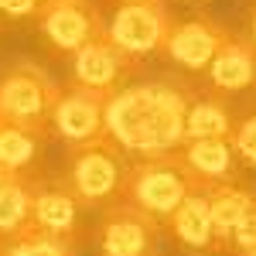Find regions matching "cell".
Segmentation results:
<instances>
[{"label": "cell", "mask_w": 256, "mask_h": 256, "mask_svg": "<svg viewBox=\"0 0 256 256\" xmlns=\"http://www.w3.org/2000/svg\"><path fill=\"white\" fill-rule=\"evenodd\" d=\"M34 20H38V31L44 34V41L62 55H76L86 41H92L102 31V10H99L96 0L38 4Z\"/></svg>", "instance_id": "7"}, {"label": "cell", "mask_w": 256, "mask_h": 256, "mask_svg": "<svg viewBox=\"0 0 256 256\" xmlns=\"http://www.w3.org/2000/svg\"><path fill=\"white\" fill-rule=\"evenodd\" d=\"M38 4H52V0H38Z\"/></svg>", "instance_id": "27"}, {"label": "cell", "mask_w": 256, "mask_h": 256, "mask_svg": "<svg viewBox=\"0 0 256 256\" xmlns=\"http://www.w3.org/2000/svg\"><path fill=\"white\" fill-rule=\"evenodd\" d=\"M171 24H174V14L168 10L164 0H144V4L123 0L102 24V31L120 52H126L130 58H144V55L164 52Z\"/></svg>", "instance_id": "5"}, {"label": "cell", "mask_w": 256, "mask_h": 256, "mask_svg": "<svg viewBox=\"0 0 256 256\" xmlns=\"http://www.w3.org/2000/svg\"><path fill=\"white\" fill-rule=\"evenodd\" d=\"M168 229L174 242L192 256H216V236H212V218H208V184H195L184 202L168 216Z\"/></svg>", "instance_id": "12"}, {"label": "cell", "mask_w": 256, "mask_h": 256, "mask_svg": "<svg viewBox=\"0 0 256 256\" xmlns=\"http://www.w3.org/2000/svg\"><path fill=\"white\" fill-rule=\"evenodd\" d=\"M232 113L218 92H198L188 96L184 106V140H212L232 134Z\"/></svg>", "instance_id": "15"}, {"label": "cell", "mask_w": 256, "mask_h": 256, "mask_svg": "<svg viewBox=\"0 0 256 256\" xmlns=\"http://www.w3.org/2000/svg\"><path fill=\"white\" fill-rule=\"evenodd\" d=\"M181 160L184 168L198 178V184H232L239 171V158L232 150L229 137H212V140H184L181 144Z\"/></svg>", "instance_id": "13"}, {"label": "cell", "mask_w": 256, "mask_h": 256, "mask_svg": "<svg viewBox=\"0 0 256 256\" xmlns=\"http://www.w3.org/2000/svg\"><path fill=\"white\" fill-rule=\"evenodd\" d=\"M229 140H232V150H236V158L242 160V164L256 168V113H250V116L242 120L239 126H232Z\"/></svg>", "instance_id": "20"}, {"label": "cell", "mask_w": 256, "mask_h": 256, "mask_svg": "<svg viewBox=\"0 0 256 256\" xmlns=\"http://www.w3.org/2000/svg\"><path fill=\"white\" fill-rule=\"evenodd\" d=\"M232 256H256V250H239V253H232Z\"/></svg>", "instance_id": "24"}, {"label": "cell", "mask_w": 256, "mask_h": 256, "mask_svg": "<svg viewBox=\"0 0 256 256\" xmlns=\"http://www.w3.org/2000/svg\"><path fill=\"white\" fill-rule=\"evenodd\" d=\"M126 168L130 164L123 158V150L102 134V137L86 140L79 147H68V178H65V184L82 202V208H96V205H106L120 195Z\"/></svg>", "instance_id": "4"}, {"label": "cell", "mask_w": 256, "mask_h": 256, "mask_svg": "<svg viewBox=\"0 0 256 256\" xmlns=\"http://www.w3.org/2000/svg\"><path fill=\"white\" fill-rule=\"evenodd\" d=\"M239 250H256V195L250 202V208L242 212V218L232 229V239H229V253H239Z\"/></svg>", "instance_id": "21"}, {"label": "cell", "mask_w": 256, "mask_h": 256, "mask_svg": "<svg viewBox=\"0 0 256 256\" xmlns=\"http://www.w3.org/2000/svg\"><path fill=\"white\" fill-rule=\"evenodd\" d=\"M253 195L246 188H239L236 181L232 184H212L208 188V218H212V236H216L218 253H229V239H232V229L242 218V212L250 208Z\"/></svg>", "instance_id": "16"}, {"label": "cell", "mask_w": 256, "mask_h": 256, "mask_svg": "<svg viewBox=\"0 0 256 256\" xmlns=\"http://www.w3.org/2000/svg\"><path fill=\"white\" fill-rule=\"evenodd\" d=\"M31 226L41 232L82 242V202L65 181H31Z\"/></svg>", "instance_id": "11"}, {"label": "cell", "mask_w": 256, "mask_h": 256, "mask_svg": "<svg viewBox=\"0 0 256 256\" xmlns=\"http://www.w3.org/2000/svg\"><path fill=\"white\" fill-rule=\"evenodd\" d=\"M126 4H144V0H126Z\"/></svg>", "instance_id": "26"}, {"label": "cell", "mask_w": 256, "mask_h": 256, "mask_svg": "<svg viewBox=\"0 0 256 256\" xmlns=\"http://www.w3.org/2000/svg\"><path fill=\"white\" fill-rule=\"evenodd\" d=\"M34 10H38V0H0V18L20 20V18H34Z\"/></svg>", "instance_id": "22"}, {"label": "cell", "mask_w": 256, "mask_h": 256, "mask_svg": "<svg viewBox=\"0 0 256 256\" xmlns=\"http://www.w3.org/2000/svg\"><path fill=\"white\" fill-rule=\"evenodd\" d=\"M229 38H232V31L226 24H218L208 14H195L188 20H174L171 24L168 41H164V55L174 65H181V68L202 72V68H208V62L216 58L218 48Z\"/></svg>", "instance_id": "10"}, {"label": "cell", "mask_w": 256, "mask_h": 256, "mask_svg": "<svg viewBox=\"0 0 256 256\" xmlns=\"http://www.w3.org/2000/svg\"><path fill=\"white\" fill-rule=\"evenodd\" d=\"M195 184L198 178L184 168L181 154L171 150L160 158H140L137 164H130L116 198L137 205L140 212H147L154 218H168Z\"/></svg>", "instance_id": "2"}, {"label": "cell", "mask_w": 256, "mask_h": 256, "mask_svg": "<svg viewBox=\"0 0 256 256\" xmlns=\"http://www.w3.org/2000/svg\"><path fill=\"white\" fill-rule=\"evenodd\" d=\"M58 82L34 62H14L0 76V123H14L48 137V116L58 99Z\"/></svg>", "instance_id": "3"}, {"label": "cell", "mask_w": 256, "mask_h": 256, "mask_svg": "<svg viewBox=\"0 0 256 256\" xmlns=\"http://www.w3.org/2000/svg\"><path fill=\"white\" fill-rule=\"evenodd\" d=\"M0 256H4V242H0Z\"/></svg>", "instance_id": "28"}, {"label": "cell", "mask_w": 256, "mask_h": 256, "mask_svg": "<svg viewBox=\"0 0 256 256\" xmlns=\"http://www.w3.org/2000/svg\"><path fill=\"white\" fill-rule=\"evenodd\" d=\"M4 178H10V174H7V171H4V168H0V181H4Z\"/></svg>", "instance_id": "25"}, {"label": "cell", "mask_w": 256, "mask_h": 256, "mask_svg": "<svg viewBox=\"0 0 256 256\" xmlns=\"http://www.w3.org/2000/svg\"><path fill=\"white\" fill-rule=\"evenodd\" d=\"M31 226V178L0 181V236H14Z\"/></svg>", "instance_id": "18"}, {"label": "cell", "mask_w": 256, "mask_h": 256, "mask_svg": "<svg viewBox=\"0 0 256 256\" xmlns=\"http://www.w3.org/2000/svg\"><path fill=\"white\" fill-rule=\"evenodd\" d=\"M188 89L178 82H140L123 86L106 99L102 134L123 154L160 158L184 144V106Z\"/></svg>", "instance_id": "1"}, {"label": "cell", "mask_w": 256, "mask_h": 256, "mask_svg": "<svg viewBox=\"0 0 256 256\" xmlns=\"http://www.w3.org/2000/svg\"><path fill=\"white\" fill-rule=\"evenodd\" d=\"M4 256H76V242L52 232H41L38 226H24L14 236H0Z\"/></svg>", "instance_id": "19"}, {"label": "cell", "mask_w": 256, "mask_h": 256, "mask_svg": "<svg viewBox=\"0 0 256 256\" xmlns=\"http://www.w3.org/2000/svg\"><path fill=\"white\" fill-rule=\"evenodd\" d=\"M137 72V58H130L126 52H120L113 41L106 38V31H99L92 41H86L79 52L72 55V82L96 89L113 96L123 89V82Z\"/></svg>", "instance_id": "9"}, {"label": "cell", "mask_w": 256, "mask_h": 256, "mask_svg": "<svg viewBox=\"0 0 256 256\" xmlns=\"http://www.w3.org/2000/svg\"><path fill=\"white\" fill-rule=\"evenodd\" d=\"M106 92L86 89V86H65L48 116V137H58L68 147H79L86 140L102 137V116H106Z\"/></svg>", "instance_id": "8"}, {"label": "cell", "mask_w": 256, "mask_h": 256, "mask_svg": "<svg viewBox=\"0 0 256 256\" xmlns=\"http://www.w3.org/2000/svg\"><path fill=\"white\" fill-rule=\"evenodd\" d=\"M250 41L256 44V7H253V14H250Z\"/></svg>", "instance_id": "23"}, {"label": "cell", "mask_w": 256, "mask_h": 256, "mask_svg": "<svg viewBox=\"0 0 256 256\" xmlns=\"http://www.w3.org/2000/svg\"><path fill=\"white\" fill-rule=\"evenodd\" d=\"M44 140L41 134H31L24 126H14V123H0V168L14 178H31L34 181V164L41 160V150H44Z\"/></svg>", "instance_id": "17"}, {"label": "cell", "mask_w": 256, "mask_h": 256, "mask_svg": "<svg viewBox=\"0 0 256 256\" xmlns=\"http://www.w3.org/2000/svg\"><path fill=\"white\" fill-rule=\"evenodd\" d=\"M160 222L130 202H113L96 229L99 256H158Z\"/></svg>", "instance_id": "6"}, {"label": "cell", "mask_w": 256, "mask_h": 256, "mask_svg": "<svg viewBox=\"0 0 256 256\" xmlns=\"http://www.w3.org/2000/svg\"><path fill=\"white\" fill-rule=\"evenodd\" d=\"M208 86L216 89L218 96L229 92H242L256 86V44L250 38H232L218 48V55L208 62Z\"/></svg>", "instance_id": "14"}]
</instances>
